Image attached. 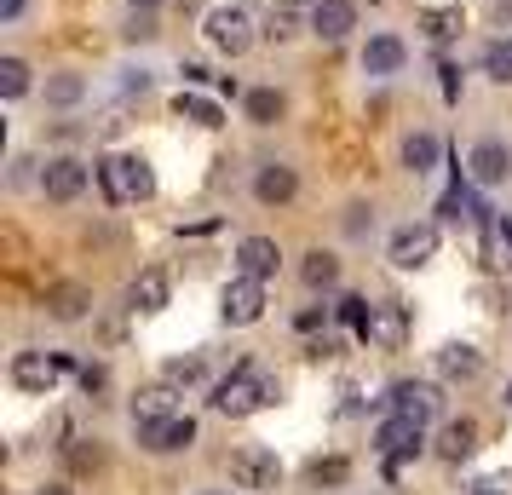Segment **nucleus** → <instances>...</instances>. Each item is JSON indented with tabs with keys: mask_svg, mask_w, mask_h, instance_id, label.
<instances>
[{
	"mask_svg": "<svg viewBox=\"0 0 512 495\" xmlns=\"http://www.w3.org/2000/svg\"><path fill=\"white\" fill-rule=\"evenodd\" d=\"M277 380L259 375L254 363H242L236 375H225L219 386H213V409L219 415H231V421H242V415H254V409H265V403H277Z\"/></svg>",
	"mask_w": 512,
	"mask_h": 495,
	"instance_id": "nucleus-1",
	"label": "nucleus"
},
{
	"mask_svg": "<svg viewBox=\"0 0 512 495\" xmlns=\"http://www.w3.org/2000/svg\"><path fill=\"white\" fill-rule=\"evenodd\" d=\"M374 444H380V455H386V472H397L403 461H415L420 449H426V426L409 421V415H386V421L374 426Z\"/></svg>",
	"mask_w": 512,
	"mask_h": 495,
	"instance_id": "nucleus-2",
	"label": "nucleus"
},
{
	"mask_svg": "<svg viewBox=\"0 0 512 495\" xmlns=\"http://www.w3.org/2000/svg\"><path fill=\"white\" fill-rule=\"evenodd\" d=\"M208 47L213 52H225V58H242V52L254 47V18L242 12V6H213L208 12Z\"/></svg>",
	"mask_w": 512,
	"mask_h": 495,
	"instance_id": "nucleus-3",
	"label": "nucleus"
},
{
	"mask_svg": "<svg viewBox=\"0 0 512 495\" xmlns=\"http://www.w3.org/2000/svg\"><path fill=\"white\" fill-rule=\"evenodd\" d=\"M231 484L236 490H277L282 484V461H277V449H265V444H242L231 455Z\"/></svg>",
	"mask_w": 512,
	"mask_h": 495,
	"instance_id": "nucleus-4",
	"label": "nucleus"
},
{
	"mask_svg": "<svg viewBox=\"0 0 512 495\" xmlns=\"http://www.w3.org/2000/svg\"><path fill=\"white\" fill-rule=\"evenodd\" d=\"M219 317H225L231 329H248V323H259V317H265V283L236 271L231 283L219 288Z\"/></svg>",
	"mask_w": 512,
	"mask_h": 495,
	"instance_id": "nucleus-5",
	"label": "nucleus"
},
{
	"mask_svg": "<svg viewBox=\"0 0 512 495\" xmlns=\"http://www.w3.org/2000/svg\"><path fill=\"white\" fill-rule=\"evenodd\" d=\"M432 254H438V225H432V219L403 225V231H392V242H386V260H392L397 271H420V265H432Z\"/></svg>",
	"mask_w": 512,
	"mask_h": 495,
	"instance_id": "nucleus-6",
	"label": "nucleus"
},
{
	"mask_svg": "<svg viewBox=\"0 0 512 495\" xmlns=\"http://www.w3.org/2000/svg\"><path fill=\"white\" fill-rule=\"evenodd\" d=\"M466 179L484 185V190L507 185L512 179V144L507 139H478L472 150H466Z\"/></svg>",
	"mask_w": 512,
	"mask_h": 495,
	"instance_id": "nucleus-7",
	"label": "nucleus"
},
{
	"mask_svg": "<svg viewBox=\"0 0 512 495\" xmlns=\"http://www.w3.org/2000/svg\"><path fill=\"white\" fill-rule=\"evenodd\" d=\"M70 369V357H47V352H18L12 357V386L18 392H29V398H47L52 386H58V375Z\"/></svg>",
	"mask_w": 512,
	"mask_h": 495,
	"instance_id": "nucleus-8",
	"label": "nucleus"
},
{
	"mask_svg": "<svg viewBox=\"0 0 512 495\" xmlns=\"http://www.w3.org/2000/svg\"><path fill=\"white\" fill-rule=\"evenodd\" d=\"M139 444L150 449V455H179V449L196 444V421L190 415H162V421H139Z\"/></svg>",
	"mask_w": 512,
	"mask_h": 495,
	"instance_id": "nucleus-9",
	"label": "nucleus"
},
{
	"mask_svg": "<svg viewBox=\"0 0 512 495\" xmlns=\"http://www.w3.org/2000/svg\"><path fill=\"white\" fill-rule=\"evenodd\" d=\"M392 409L397 415H409V421L432 426L443 415V392L432 386V380H397L392 386Z\"/></svg>",
	"mask_w": 512,
	"mask_h": 495,
	"instance_id": "nucleus-10",
	"label": "nucleus"
},
{
	"mask_svg": "<svg viewBox=\"0 0 512 495\" xmlns=\"http://www.w3.org/2000/svg\"><path fill=\"white\" fill-rule=\"evenodd\" d=\"M87 162H75V156H52L47 167H41V196L47 202H75L81 190H87Z\"/></svg>",
	"mask_w": 512,
	"mask_h": 495,
	"instance_id": "nucleus-11",
	"label": "nucleus"
},
{
	"mask_svg": "<svg viewBox=\"0 0 512 495\" xmlns=\"http://www.w3.org/2000/svg\"><path fill=\"white\" fill-rule=\"evenodd\" d=\"M357 334L369 340L374 352H403V340H409V311L403 306H369V323Z\"/></svg>",
	"mask_w": 512,
	"mask_h": 495,
	"instance_id": "nucleus-12",
	"label": "nucleus"
},
{
	"mask_svg": "<svg viewBox=\"0 0 512 495\" xmlns=\"http://www.w3.org/2000/svg\"><path fill=\"white\" fill-rule=\"evenodd\" d=\"M305 18H311V35L334 47V41H346L351 29H357V0H317Z\"/></svg>",
	"mask_w": 512,
	"mask_h": 495,
	"instance_id": "nucleus-13",
	"label": "nucleus"
},
{
	"mask_svg": "<svg viewBox=\"0 0 512 495\" xmlns=\"http://www.w3.org/2000/svg\"><path fill=\"white\" fill-rule=\"evenodd\" d=\"M300 196V173L288 162H265L254 173V202H265V208H288Z\"/></svg>",
	"mask_w": 512,
	"mask_h": 495,
	"instance_id": "nucleus-14",
	"label": "nucleus"
},
{
	"mask_svg": "<svg viewBox=\"0 0 512 495\" xmlns=\"http://www.w3.org/2000/svg\"><path fill=\"white\" fill-rule=\"evenodd\" d=\"M403 64H409V47H403V35H392V29L369 35V47H363V75L386 81V75H397Z\"/></svg>",
	"mask_w": 512,
	"mask_h": 495,
	"instance_id": "nucleus-15",
	"label": "nucleus"
},
{
	"mask_svg": "<svg viewBox=\"0 0 512 495\" xmlns=\"http://www.w3.org/2000/svg\"><path fill=\"white\" fill-rule=\"evenodd\" d=\"M277 265H282V248L271 242V236H242V242H236V271H242V277L271 283V277H277Z\"/></svg>",
	"mask_w": 512,
	"mask_h": 495,
	"instance_id": "nucleus-16",
	"label": "nucleus"
},
{
	"mask_svg": "<svg viewBox=\"0 0 512 495\" xmlns=\"http://www.w3.org/2000/svg\"><path fill=\"white\" fill-rule=\"evenodd\" d=\"M167 294H173L167 271H156V265H150V271H139V277H133V288H127V306L144 311V317H156V311L167 306Z\"/></svg>",
	"mask_w": 512,
	"mask_h": 495,
	"instance_id": "nucleus-17",
	"label": "nucleus"
},
{
	"mask_svg": "<svg viewBox=\"0 0 512 495\" xmlns=\"http://www.w3.org/2000/svg\"><path fill=\"white\" fill-rule=\"evenodd\" d=\"M438 375L443 380H478L484 375V352L466 346V340H449V346L438 352Z\"/></svg>",
	"mask_w": 512,
	"mask_h": 495,
	"instance_id": "nucleus-18",
	"label": "nucleus"
},
{
	"mask_svg": "<svg viewBox=\"0 0 512 495\" xmlns=\"http://www.w3.org/2000/svg\"><path fill=\"white\" fill-rule=\"evenodd\" d=\"M282 110H288V98H282L277 87H248V93H242V116L254 121V127H277Z\"/></svg>",
	"mask_w": 512,
	"mask_h": 495,
	"instance_id": "nucleus-19",
	"label": "nucleus"
},
{
	"mask_svg": "<svg viewBox=\"0 0 512 495\" xmlns=\"http://www.w3.org/2000/svg\"><path fill=\"white\" fill-rule=\"evenodd\" d=\"M93 173H98V190H104V202H110V208H127V202H133V190H127V162H121V156L93 162Z\"/></svg>",
	"mask_w": 512,
	"mask_h": 495,
	"instance_id": "nucleus-20",
	"label": "nucleus"
},
{
	"mask_svg": "<svg viewBox=\"0 0 512 495\" xmlns=\"http://www.w3.org/2000/svg\"><path fill=\"white\" fill-rule=\"evenodd\" d=\"M438 156H443L438 133H409V139H403V167H409L415 179H426V173L438 167Z\"/></svg>",
	"mask_w": 512,
	"mask_h": 495,
	"instance_id": "nucleus-21",
	"label": "nucleus"
},
{
	"mask_svg": "<svg viewBox=\"0 0 512 495\" xmlns=\"http://www.w3.org/2000/svg\"><path fill=\"white\" fill-rule=\"evenodd\" d=\"M173 116L179 121H196V127H225V110H219V104H213V98H202V93H179L173 98Z\"/></svg>",
	"mask_w": 512,
	"mask_h": 495,
	"instance_id": "nucleus-22",
	"label": "nucleus"
},
{
	"mask_svg": "<svg viewBox=\"0 0 512 495\" xmlns=\"http://www.w3.org/2000/svg\"><path fill=\"white\" fill-rule=\"evenodd\" d=\"M472 449H478V426L466 421V415H461V421H449L438 432V455H443V461H466Z\"/></svg>",
	"mask_w": 512,
	"mask_h": 495,
	"instance_id": "nucleus-23",
	"label": "nucleus"
},
{
	"mask_svg": "<svg viewBox=\"0 0 512 495\" xmlns=\"http://www.w3.org/2000/svg\"><path fill=\"white\" fill-rule=\"evenodd\" d=\"M87 306H93V294L81 283H64V288H52L47 294V311L58 317V323H75V317H87Z\"/></svg>",
	"mask_w": 512,
	"mask_h": 495,
	"instance_id": "nucleus-24",
	"label": "nucleus"
},
{
	"mask_svg": "<svg viewBox=\"0 0 512 495\" xmlns=\"http://www.w3.org/2000/svg\"><path fill=\"white\" fill-rule=\"evenodd\" d=\"M81 98H87V75H75V70L47 75V104L52 110H70V104H81Z\"/></svg>",
	"mask_w": 512,
	"mask_h": 495,
	"instance_id": "nucleus-25",
	"label": "nucleus"
},
{
	"mask_svg": "<svg viewBox=\"0 0 512 495\" xmlns=\"http://www.w3.org/2000/svg\"><path fill=\"white\" fill-rule=\"evenodd\" d=\"M162 415H173V380H162V386H150V392L133 398V426L139 421H162Z\"/></svg>",
	"mask_w": 512,
	"mask_h": 495,
	"instance_id": "nucleus-26",
	"label": "nucleus"
},
{
	"mask_svg": "<svg viewBox=\"0 0 512 495\" xmlns=\"http://www.w3.org/2000/svg\"><path fill=\"white\" fill-rule=\"evenodd\" d=\"M300 277H305V288H334L340 283V260L323 254V248H311V254L300 260Z\"/></svg>",
	"mask_w": 512,
	"mask_h": 495,
	"instance_id": "nucleus-27",
	"label": "nucleus"
},
{
	"mask_svg": "<svg viewBox=\"0 0 512 495\" xmlns=\"http://www.w3.org/2000/svg\"><path fill=\"white\" fill-rule=\"evenodd\" d=\"M478 64H484V75H489V81H501V87H512V35H495V41L484 47V58H478Z\"/></svg>",
	"mask_w": 512,
	"mask_h": 495,
	"instance_id": "nucleus-28",
	"label": "nucleus"
},
{
	"mask_svg": "<svg viewBox=\"0 0 512 495\" xmlns=\"http://www.w3.org/2000/svg\"><path fill=\"white\" fill-rule=\"evenodd\" d=\"M420 24H426V35H432V41H449V35L461 29V0H443V6H432Z\"/></svg>",
	"mask_w": 512,
	"mask_h": 495,
	"instance_id": "nucleus-29",
	"label": "nucleus"
},
{
	"mask_svg": "<svg viewBox=\"0 0 512 495\" xmlns=\"http://www.w3.org/2000/svg\"><path fill=\"white\" fill-rule=\"evenodd\" d=\"M64 467L70 472H98L104 467V449H98L93 438H70V444H64Z\"/></svg>",
	"mask_w": 512,
	"mask_h": 495,
	"instance_id": "nucleus-30",
	"label": "nucleus"
},
{
	"mask_svg": "<svg viewBox=\"0 0 512 495\" xmlns=\"http://www.w3.org/2000/svg\"><path fill=\"white\" fill-rule=\"evenodd\" d=\"M127 162V190H133V202H150L156 196V173H150V162L144 156H121Z\"/></svg>",
	"mask_w": 512,
	"mask_h": 495,
	"instance_id": "nucleus-31",
	"label": "nucleus"
},
{
	"mask_svg": "<svg viewBox=\"0 0 512 495\" xmlns=\"http://www.w3.org/2000/svg\"><path fill=\"white\" fill-rule=\"evenodd\" d=\"M29 93V64L24 58H0V98H24Z\"/></svg>",
	"mask_w": 512,
	"mask_h": 495,
	"instance_id": "nucleus-32",
	"label": "nucleus"
},
{
	"mask_svg": "<svg viewBox=\"0 0 512 495\" xmlns=\"http://www.w3.org/2000/svg\"><path fill=\"white\" fill-rule=\"evenodd\" d=\"M162 380H173V386H196V380H202V357H179V363H167Z\"/></svg>",
	"mask_w": 512,
	"mask_h": 495,
	"instance_id": "nucleus-33",
	"label": "nucleus"
},
{
	"mask_svg": "<svg viewBox=\"0 0 512 495\" xmlns=\"http://www.w3.org/2000/svg\"><path fill=\"white\" fill-rule=\"evenodd\" d=\"M121 35H127L133 47H139V41H156V18H150V12H133V18H127V29H121Z\"/></svg>",
	"mask_w": 512,
	"mask_h": 495,
	"instance_id": "nucleus-34",
	"label": "nucleus"
},
{
	"mask_svg": "<svg viewBox=\"0 0 512 495\" xmlns=\"http://www.w3.org/2000/svg\"><path fill=\"white\" fill-rule=\"evenodd\" d=\"M340 323H351V329H363V323H369V300H357V294H346V300H340Z\"/></svg>",
	"mask_w": 512,
	"mask_h": 495,
	"instance_id": "nucleus-35",
	"label": "nucleus"
},
{
	"mask_svg": "<svg viewBox=\"0 0 512 495\" xmlns=\"http://www.w3.org/2000/svg\"><path fill=\"white\" fill-rule=\"evenodd\" d=\"M369 231H374V208H363V202L346 208V236H369Z\"/></svg>",
	"mask_w": 512,
	"mask_h": 495,
	"instance_id": "nucleus-36",
	"label": "nucleus"
},
{
	"mask_svg": "<svg viewBox=\"0 0 512 495\" xmlns=\"http://www.w3.org/2000/svg\"><path fill=\"white\" fill-rule=\"evenodd\" d=\"M29 12V0H0V29H18Z\"/></svg>",
	"mask_w": 512,
	"mask_h": 495,
	"instance_id": "nucleus-37",
	"label": "nucleus"
},
{
	"mask_svg": "<svg viewBox=\"0 0 512 495\" xmlns=\"http://www.w3.org/2000/svg\"><path fill=\"white\" fill-rule=\"evenodd\" d=\"M311 478H317V484H340V478H346V461H317Z\"/></svg>",
	"mask_w": 512,
	"mask_h": 495,
	"instance_id": "nucleus-38",
	"label": "nucleus"
},
{
	"mask_svg": "<svg viewBox=\"0 0 512 495\" xmlns=\"http://www.w3.org/2000/svg\"><path fill=\"white\" fill-rule=\"evenodd\" d=\"M443 98H461V70H455V64H443Z\"/></svg>",
	"mask_w": 512,
	"mask_h": 495,
	"instance_id": "nucleus-39",
	"label": "nucleus"
},
{
	"mask_svg": "<svg viewBox=\"0 0 512 495\" xmlns=\"http://www.w3.org/2000/svg\"><path fill=\"white\" fill-rule=\"evenodd\" d=\"M179 75H185V87H202V81H213V70H208V64H185Z\"/></svg>",
	"mask_w": 512,
	"mask_h": 495,
	"instance_id": "nucleus-40",
	"label": "nucleus"
},
{
	"mask_svg": "<svg viewBox=\"0 0 512 495\" xmlns=\"http://www.w3.org/2000/svg\"><path fill=\"white\" fill-rule=\"evenodd\" d=\"M121 87H127V93H150V70H127Z\"/></svg>",
	"mask_w": 512,
	"mask_h": 495,
	"instance_id": "nucleus-41",
	"label": "nucleus"
},
{
	"mask_svg": "<svg viewBox=\"0 0 512 495\" xmlns=\"http://www.w3.org/2000/svg\"><path fill=\"white\" fill-rule=\"evenodd\" d=\"M81 386H87V392H98V386H104V369H98V363H87V369H81Z\"/></svg>",
	"mask_w": 512,
	"mask_h": 495,
	"instance_id": "nucleus-42",
	"label": "nucleus"
},
{
	"mask_svg": "<svg viewBox=\"0 0 512 495\" xmlns=\"http://www.w3.org/2000/svg\"><path fill=\"white\" fill-rule=\"evenodd\" d=\"M35 495H75V490H70V484H64V478H58V484H41V490H35Z\"/></svg>",
	"mask_w": 512,
	"mask_h": 495,
	"instance_id": "nucleus-43",
	"label": "nucleus"
},
{
	"mask_svg": "<svg viewBox=\"0 0 512 495\" xmlns=\"http://www.w3.org/2000/svg\"><path fill=\"white\" fill-rule=\"evenodd\" d=\"M127 6H133V12H156V6H162V0H127Z\"/></svg>",
	"mask_w": 512,
	"mask_h": 495,
	"instance_id": "nucleus-44",
	"label": "nucleus"
},
{
	"mask_svg": "<svg viewBox=\"0 0 512 495\" xmlns=\"http://www.w3.org/2000/svg\"><path fill=\"white\" fill-rule=\"evenodd\" d=\"M282 6H294V12H300V6H305V12H311V6H317V0H282Z\"/></svg>",
	"mask_w": 512,
	"mask_h": 495,
	"instance_id": "nucleus-45",
	"label": "nucleus"
},
{
	"mask_svg": "<svg viewBox=\"0 0 512 495\" xmlns=\"http://www.w3.org/2000/svg\"><path fill=\"white\" fill-rule=\"evenodd\" d=\"M472 495H507V490H495V484H484V490H472Z\"/></svg>",
	"mask_w": 512,
	"mask_h": 495,
	"instance_id": "nucleus-46",
	"label": "nucleus"
},
{
	"mask_svg": "<svg viewBox=\"0 0 512 495\" xmlns=\"http://www.w3.org/2000/svg\"><path fill=\"white\" fill-rule=\"evenodd\" d=\"M501 403H507V409H512V386H507V398H501Z\"/></svg>",
	"mask_w": 512,
	"mask_h": 495,
	"instance_id": "nucleus-47",
	"label": "nucleus"
},
{
	"mask_svg": "<svg viewBox=\"0 0 512 495\" xmlns=\"http://www.w3.org/2000/svg\"><path fill=\"white\" fill-rule=\"evenodd\" d=\"M196 495H225V490H196Z\"/></svg>",
	"mask_w": 512,
	"mask_h": 495,
	"instance_id": "nucleus-48",
	"label": "nucleus"
}]
</instances>
